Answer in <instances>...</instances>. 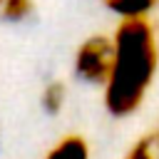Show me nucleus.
I'll use <instances>...</instances> for the list:
<instances>
[{"instance_id":"3","label":"nucleus","mask_w":159,"mask_h":159,"mask_svg":"<svg viewBox=\"0 0 159 159\" xmlns=\"http://www.w3.org/2000/svg\"><path fill=\"white\" fill-rule=\"evenodd\" d=\"M102 5L119 20H152L159 0H102Z\"/></svg>"},{"instance_id":"2","label":"nucleus","mask_w":159,"mask_h":159,"mask_svg":"<svg viewBox=\"0 0 159 159\" xmlns=\"http://www.w3.org/2000/svg\"><path fill=\"white\" fill-rule=\"evenodd\" d=\"M112 60H114L112 35L94 32V35L84 37L77 45L75 57H72V72L84 84L104 87V82L109 77V70H112Z\"/></svg>"},{"instance_id":"9","label":"nucleus","mask_w":159,"mask_h":159,"mask_svg":"<svg viewBox=\"0 0 159 159\" xmlns=\"http://www.w3.org/2000/svg\"><path fill=\"white\" fill-rule=\"evenodd\" d=\"M0 2H2V0H0Z\"/></svg>"},{"instance_id":"7","label":"nucleus","mask_w":159,"mask_h":159,"mask_svg":"<svg viewBox=\"0 0 159 159\" xmlns=\"http://www.w3.org/2000/svg\"><path fill=\"white\" fill-rule=\"evenodd\" d=\"M122 159H157V152H154V142H152V134L147 137H139L127 152Z\"/></svg>"},{"instance_id":"6","label":"nucleus","mask_w":159,"mask_h":159,"mask_svg":"<svg viewBox=\"0 0 159 159\" xmlns=\"http://www.w3.org/2000/svg\"><path fill=\"white\" fill-rule=\"evenodd\" d=\"M35 0H2L0 2V17L7 22H22L32 15Z\"/></svg>"},{"instance_id":"8","label":"nucleus","mask_w":159,"mask_h":159,"mask_svg":"<svg viewBox=\"0 0 159 159\" xmlns=\"http://www.w3.org/2000/svg\"><path fill=\"white\" fill-rule=\"evenodd\" d=\"M152 142H154V152H157V159H159V127H157V132L152 134Z\"/></svg>"},{"instance_id":"4","label":"nucleus","mask_w":159,"mask_h":159,"mask_svg":"<svg viewBox=\"0 0 159 159\" xmlns=\"http://www.w3.org/2000/svg\"><path fill=\"white\" fill-rule=\"evenodd\" d=\"M42 159H89V144L82 134H65L47 149Z\"/></svg>"},{"instance_id":"5","label":"nucleus","mask_w":159,"mask_h":159,"mask_svg":"<svg viewBox=\"0 0 159 159\" xmlns=\"http://www.w3.org/2000/svg\"><path fill=\"white\" fill-rule=\"evenodd\" d=\"M65 104H67V84L60 80L47 82L40 92V107L47 114H60L65 109Z\"/></svg>"},{"instance_id":"1","label":"nucleus","mask_w":159,"mask_h":159,"mask_svg":"<svg viewBox=\"0 0 159 159\" xmlns=\"http://www.w3.org/2000/svg\"><path fill=\"white\" fill-rule=\"evenodd\" d=\"M112 42L114 60L102 87V102L112 117L124 119L142 109L157 80L159 37L152 20H119Z\"/></svg>"}]
</instances>
